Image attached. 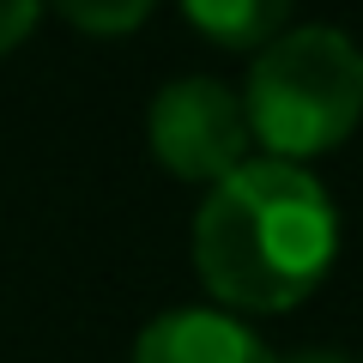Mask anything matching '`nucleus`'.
Returning <instances> with one entry per match:
<instances>
[{"instance_id": "f257e3e1", "label": "nucleus", "mask_w": 363, "mask_h": 363, "mask_svg": "<svg viewBox=\"0 0 363 363\" xmlns=\"http://www.w3.org/2000/svg\"><path fill=\"white\" fill-rule=\"evenodd\" d=\"M333 242V200L291 157H242L194 218L200 279L236 309H285L315 291Z\"/></svg>"}, {"instance_id": "f03ea898", "label": "nucleus", "mask_w": 363, "mask_h": 363, "mask_svg": "<svg viewBox=\"0 0 363 363\" xmlns=\"http://www.w3.org/2000/svg\"><path fill=\"white\" fill-rule=\"evenodd\" d=\"M363 104V55L339 25H297L267 37L248 67L242 116L248 140H267L272 157L321 152L345 140Z\"/></svg>"}, {"instance_id": "7ed1b4c3", "label": "nucleus", "mask_w": 363, "mask_h": 363, "mask_svg": "<svg viewBox=\"0 0 363 363\" xmlns=\"http://www.w3.org/2000/svg\"><path fill=\"white\" fill-rule=\"evenodd\" d=\"M152 152L157 164H169L176 176H230L248 152V116H242V97L230 85L206 73H188V79H169L164 91L152 97Z\"/></svg>"}, {"instance_id": "20e7f679", "label": "nucleus", "mask_w": 363, "mask_h": 363, "mask_svg": "<svg viewBox=\"0 0 363 363\" xmlns=\"http://www.w3.org/2000/svg\"><path fill=\"white\" fill-rule=\"evenodd\" d=\"M133 363H279V357L248 321L188 303V309H164L145 321Z\"/></svg>"}, {"instance_id": "39448f33", "label": "nucleus", "mask_w": 363, "mask_h": 363, "mask_svg": "<svg viewBox=\"0 0 363 363\" xmlns=\"http://www.w3.org/2000/svg\"><path fill=\"white\" fill-rule=\"evenodd\" d=\"M182 6L218 43H267L279 37V25L291 13V0H182Z\"/></svg>"}, {"instance_id": "423d86ee", "label": "nucleus", "mask_w": 363, "mask_h": 363, "mask_svg": "<svg viewBox=\"0 0 363 363\" xmlns=\"http://www.w3.org/2000/svg\"><path fill=\"white\" fill-rule=\"evenodd\" d=\"M55 6L85 30H133L152 13V0H55Z\"/></svg>"}, {"instance_id": "0eeeda50", "label": "nucleus", "mask_w": 363, "mask_h": 363, "mask_svg": "<svg viewBox=\"0 0 363 363\" xmlns=\"http://www.w3.org/2000/svg\"><path fill=\"white\" fill-rule=\"evenodd\" d=\"M37 25V0H0V55Z\"/></svg>"}, {"instance_id": "6e6552de", "label": "nucleus", "mask_w": 363, "mask_h": 363, "mask_svg": "<svg viewBox=\"0 0 363 363\" xmlns=\"http://www.w3.org/2000/svg\"><path fill=\"white\" fill-rule=\"evenodd\" d=\"M291 363H345V351H297Z\"/></svg>"}]
</instances>
